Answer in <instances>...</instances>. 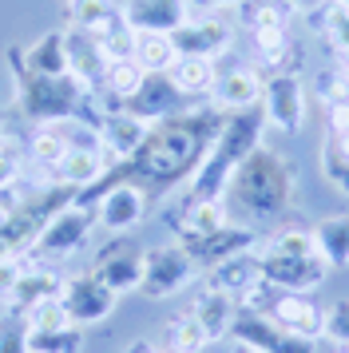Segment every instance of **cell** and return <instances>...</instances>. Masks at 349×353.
<instances>
[{
    "label": "cell",
    "instance_id": "f6af8a7d",
    "mask_svg": "<svg viewBox=\"0 0 349 353\" xmlns=\"http://www.w3.org/2000/svg\"><path fill=\"white\" fill-rule=\"evenodd\" d=\"M190 4V17L195 12H222V8H238L242 0H187Z\"/></svg>",
    "mask_w": 349,
    "mask_h": 353
},
{
    "label": "cell",
    "instance_id": "d4e9b609",
    "mask_svg": "<svg viewBox=\"0 0 349 353\" xmlns=\"http://www.w3.org/2000/svg\"><path fill=\"white\" fill-rule=\"evenodd\" d=\"M230 223L226 219V199H190L179 214V239H203Z\"/></svg>",
    "mask_w": 349,
    "mask_h": 353
},
{
    "label": "cell",
    "instance_id": "484cf974",
    "mask_svg": "<svg viewBox=\"0 0 349 353\" xmlns=\"http://www.w3.org/2000/svg\"><path fill=\"white\" fill-rule=\"evenodd\" d=\"M317 242V254L326 258L330 270H346L349 266V214H330L310 230Z\"/></svg>",
    "mask_w": 349,
    "mask_h": 353
},
{
    "label": "cell",
    "instance_id": "cb8c5ba5",
    "mask_svg": "<svg viewBox=\"0 0 349 353\" xmlns=\"http://www.w3.org/2000/svg\"><path fill=\"white\" fill-rule=\"evenodd\" d=\"M68 64H72V76H76L83 88H99L108 60H103L99 44H95L88 32H79V28H68Z\"/></svg>",
    "mask_w": 349,
    "mask_h": 353
},
{
    "label": "cell",
    "instance_id": "816d5d0a",
    "mask_svg": "<svg viewBox=\"0 0 349 353\" xmlns=\"http://www.w3.org/2000/svg\"><path fill=\"white\" fill-rule=\"evenodd\" d=\"M333 353H349V345H337V350H333Z\"/></svg>",
    "mask_w": 349,
    "mask_h": 353
},
{
    "label": "cell",
    "instance_id": "7c38bea8",
    "mask_svg": "<svg viewBox=\"0 0 349 353\" xmlns=\"http://www.w3.org/2000/svg\"><path fill=\"white\" fill-rule=\"evenodd\" d=\"M206 286L226 294V298H235V302H254L266 290L258 254L242 250V254H230V258H222V262H215V266H206Z\"/></svg>",
    "mask_w": 349,
    "mask_h": 353
},
{
    "label": "cell",
    "instance_id": "6da1fadb",
    "mask_svg": "<svg viewBox=\"0 0 349 353\" xmlns=\"http://www.w3.org/2000/svg\"><path fill=\"white\" fill-rule=\"evenodd\" d=\"M262 128H266V119H262L258 108L226 115V123L215 131V139L203 151L199 167L190 171L183 203H190V199H222L226 187H230V179H235V171L246 163V155L262 147Z\"/></svg>",
    "mask_w": 349,
    "mask_h": 353
},
{
    "label": "cell",
    "instance_id": "f35d334b",
    "mask_svg": "<svg viewBox=\"0 0 349 353\" xmlns=\"http://www.w3.org/2000/svg\"><path fill=\"white\" fill-rule=\"evenodd\" d=\"M0 353H32L28 350V321L24 314H0Z\"/></svg>",
    "mask_w": 349,
    "mask_h": 353
},
{
    "label": "cell",
    "instance_id": "603a6c76",
    "mask_svg": "<svg viewBox=\"0 0 349 353\" xmlns=\"http://www.w3.org/2000/svg\"><path fill=\"white\" fill-rule=\"evenodd\" d=\"M187 314L203 325V334L210 337V341H222V337H230V325H235V318H238V302L206 286L203 294H195V302H190Z\"/></svg>",
    "mask_w": 349,
    "mask_h": 353
},
{
    "label": "cell",
    "instance_id": "1f68e13d",
    "mask_svg": "<svg viewBox=\"0 0 349 353\" xmlns=\"http://www.w3.org/2000/svg\"><path fill=\"white\" fill-rule=\"evenodd\" d=\"M317 167H321V179L330 183L333 191L349 194V155H346V147H341V139H333V135L321 139V147H317Z\"/></svg>",
    "mask_w": 349,
    "mask_h": 353
},
{
    "label": "cell",
    "instance_id": "ffe728a7",
    "mask_svg": "<svg viewBox=\"0 0 349 353\" xmlns=\"http://www.w3.org/2000/svg\"><path fill=\"white\" fill-rule=\"evenodd\" d=\"M60 286H63V278L56 270H48L44 262H24V270H20V278L12 282L4 305L16 310V314H24V310H32L36 302L60 298Z\"/></svg>",
    "mask_w": 349,
    "mask_h": 353
},
{
    "label": "cell",
    "instance_id": "5b68a950",
    "mask_svg": "<svg viewBox=\"0 0 349 353\" xmlns=\"http://www.w3.org/2000/svg\"><path fill=\"white\" fill-rule=\"evenodd\" d=\"M16 80V108L28 115L32 123H63L79 119L92 88H83L76 76H28L12 72Z\"/></svg>",
    "mask_w": 349,
    "mask_h": 353
},
{
    "label": "cell",
    "instance_id": "4316f807",
    "mask_svg": "<svg viewBox=\"0 0 349 353\" xmlns=\"http://www.w3.org/2000/svg\"><path fill=\"white\" fill-rule=\"evenodd\" d=\"M163 76L171 80V88L179 92V96H206L219 72H215V60H203V56H179Z\"/></svg>",
    "mask_w": 349,
    "mask_h": 353
},
{
    "label": "cell",
    "instance_id": "bcb514c9",
    "mask_svg": "<svg viewBox=\"0 0 349 353\" xmlns=\"http://www.w3.org/2000/svg\"><path fill=\"white\" fill-rule=\"evenodd\" d=\"M8 226H12V210L0 203V239H8Z\"/></svg>",
    "mask_w": 349,
    "mask_h": 353
},
{
    "label": "cell",
    "instance_id": "5bb4252c",
    "mask_svg": "<svg viewBox=\"0 0 349 353\" xmlns=\"http://www.w3.org/2000/svg\"><path fill=\"white\" fill-rule=\"evenodd\" d=\"M147 219V191L139 183H115L95 203V223L111 234H131Z\"/></svg>",
    "mask_w": 349,
    "mask_h": 353
},
{
    "label": "cell",
    "instance_id": "d6a6232c",
    "mask_svg": "<svg viewBox=\"0 0 349 353\" xmlns=\"http://www.w3.org/2000/svg\"><path fill=\"white\" fill-rule=\"evenodd\" d=\"M250 40H254V56L270 72H286V64H290V32H286V24H278V28H258V32H250Z\"/></svg>",
    "mask_w": 349,
    "mask_h": 353
},
{
    "label": "cell",
    "instance_id": "83f0119b",
    "mask_svg": "<svg viewBox=\"0 0 349 353\" xmlns=\"http://www.w3.org/2000/svg\"><path fill=\"white\" fill-rule=\"evenodd\" d=\"M174 92L171 80L167 76H147V83L139 88V96L131 99V103H123L127 112H135L139 119H147V123H159V119H167V115L174 112Z\"/></svg>",
    "mask_w": 349,
    "mask_h": 353
},
{
    "label": "cell",
    "instance_id": "7bdbcfd3",
    "mask_svg": "<svg viewBox=\"0 0 349 353\" xmlns=\"http://www.w3.org/2000/svg\"><path fill=\"white\" fill-rule=\"evenodd\" d=\"M16 179H20V155L16 151H0V194L8 191V187H16Z\"/></svg>",
    "mask_w": 349,
    "mask_h": 353
},
{
    "label": "cell",
    "instance_id": "8992f818",
    "mask_svg": "<svg viewBox=\"0 0 349 353\" xmlns=\"http://www.w3.org/2000/svg\"><path fill=\"white\" fill-rule=\"evenodd\" d=\"M95 226V210H88L83 203H68L56 214H48L44 223L36 226L28 250L36 254V262H60V258L79 254Z\"/></svg>",
    "mask_w": 349,
    "mask_h": 353
},
{
    "label": "cell",
    "instance_id": "d590c367",
    "mask_svg": "<svg viewBox=\"0 0 349 353\" xmlns=\"http://www.w3.org/2000/svg\"><path fill=\"white\" fill-rule=\"evenodd\" d=\"M206 345H210V337L203 334V325L190 314H183V318H174L167 325V350L171 353H203Z\"/></svg>",
    "mask_w": 349,
    "mask_h": 353
},
{
    "label": "cell",
    "instance_id": "ab89813d",
    "mask_svg": "<svg viewBox=\"0 0 349 353\" xmlns=\"http://www.w3.org/2000/svg\"><path fill=\"white\" fill-rule=\"evenodd\" d=\"M321 24H326V32H330L333 48L341 52V60L349 64V8L330 4V8H326V17H321Z\"/></svg>",
    "mask_w": 349,
    "mask_h": 353
},
{
    "label": "cell",
    "instance_id": "7402d4cb",
    "mask_svg": "<svg viewBox=\"0 0 349 353\" xmlns=\"http://www.w3.org/2000/svg\"><path fill=\"white\" fill-rule=\"evenodd\" d=\"M108 167L111 163L103 159L99 143H76V147H68V155L52 167V179L60 187H92V183L103 179Z\"/></svg>",
    "mask_w": 349,
    "mask_h": 353
},
{
    "label": "cell",
    "instance_id": "30bf717a",
    "mask_svg": "<svg viewBox=\"0 0 349 353\" xmlns=\"http://www.w3.org/2000/svg\"><path fill=\"white\" fill-rule=\"evenodd\" d=\"M230 341L254 345L262 353H317V337L290 334L270 314H238L235 325H230Z\"/></svg>",
    "mask_w": 349,
    "mask_h": 353
},
{
    "label": "cell",
    "instance_id": "74e56055",
    "mask_svg": "<svg viewBox=\"0 0 349 353\" xmlns=\"http://www.w3.org/2000/svg\"><path fill=\"white\" fill-rule=\"evenodd\" d=\"M24 321H28V330H63V325H76V321L68 318L60 298H48V302H36L32 310H24Z\"/></svg>",
    "mask_w": 349,
    "mask_h": 353
},
{
    "label": "cell",
    "instance_id": "f907efd6",
    "mask_svg": "<svg viewBox=\"0 0 349 353\" xmlns=\"http://www.w3.org/2000/svg\"><path fill=\"white\" fill-rule=\"evenodd\" d=\"M235 353H262V350H254V345H238L235 341Z\"/></svg>",
    "mask_w": 349,
    "mask_h": 353
},
{
    "label": "cell",
    "instance_id": "c3c4849f",
    "mask_svg": "<svg viewBox=\"0 0 349 353\" xmlns=\"http://www.w3.org/2000/svg\"><path fill=\"white\" fill-rule=\"evenodd\" d=\"M127 353H159L151 341H135V345H127Z\"/></svg>",
    "mask_w": 349,
    "mask_h": 353
},
{
    "label": "cell",
    "instance_id": "9c48e42d",
    "mask_svg": "<svg viewBox=\"0 0 349 353\" xmlns=\"http://www.w3.org/2000/svg\"><path fill=\"white\" fill-rule=\"evenodd\" d=\"M60 302H63V310H68V318L76 321L79 330H88V325H99V321H108L111 314H115L119 294L108 290L92 270H88V274H76V278H63Z\"/></svg>",
    "mask_w": 349,
    "mask_h": 353
},
{
    "label": "cell",
    "instance_id": "7dc6e473",
    "mask_svg": "<svg viewBox=\"0 0 349 353\" xmlns=\"http://www.w3.org/2000/svg\"><path fill=\"white\" fill-rule=\"evenodd\" d=\"M286 4H290V8H301V12H310V8L321 4V0H286Z\"/></svg>",
    "mask_w": 349,
    "mask_h": 353
},
{
    "label": "cell",
    "instance_id": "44dd1931",
    "mask_svg": "<svg viewBox=\"0 0 349 353\" xmlns=\"http://www.w3.org/2000/svg\"><path fill=\"white\" fill-rule=\"evenodd\" d=\"M270 318L282 330L301 337H321L326 334V310H317V302L310 294H278L270 305Z\"/></svg>",
    "mask_w": 349,
    "mask_h": 353
},
{
    "label": "cell",
    "instance_id": "db71d44e",
    "mask_svg": "<svg viewBox=\"0 0 349 353\" xmlns=\"http://www.w3.org/2000/svg\"><path fill=\"white\" fill-rule=\"evenodd\" d=\"M333 4H341V8H349V0H333Z\"/></svg>",
    "mask_w": 349,
    "mask_h": 353
},
{
    "label": "cell",
    "instance_id": "9a60e30c",
    "mask_svg": "<svg viewBox=\"0 0 349 353\" xmlns=\"http://www.w3.org/2000/svg\"><path fill=\"white\" fill-rule=\"evenodd\" d=\"M12 72L28 76H72L68 64V28H52L28 48H12Z\"/></svg>",
    "mask_w": 349,
    "mask_h": 353
},
{
    "label": "cell",
    "instance_id": "8d00e7d4",
    "mask_svg": "<svg viewBox=\"0 0 349 353\" xmlns=\"http://www.w3.org/2000/svg\"><path fill=\"white\" fill-rule=\"evenodd\" d=\"M95 44H99V52H103V60H131L135 56V32L127 28V20L119 17L115 24H111L108 32H99L95 36Z\"/></svg>",
    "mask_w": 349,
    "mask_h": 353
},
{
    "label": "cell",
    "instance_id": "f546056e",
    "mask_svg": "<svg viewBox=\"0 0 349 353\" xmlns=\"http://www.w3.org/2000/svg\"><path fill=\"white\" fill-rule=\"evenodd\" d=\"M174 60H179V52L167 32H135V64L147 76H163Z\"/></svg>",
    "mask_w": 349,
    "mask_h": 353
},
{
    "label": "cell",
    "instance_id": "277c9868",
    "mask_svg": "<svg viewBox=\"0 0 349 353\" xmlns=\"http://www.w3.org/2000/svg\"><path fill=\"white\" fill-rule=\"evenodd\" d=\"M290 191H294V171L286 167L282 155H274L266 147H258L246 155V163L235 171L226 194H235V203L250 219H274L282 214L286 203H290Z\"/></svg>",
    "mask_w": 349,
    "mask_h": 353
},
{
    "label": "cell",
    "instance_id": "681fc988",
    "mask_svg": "<svg viewBox=\"0 0 349 353\" xmlns=\"http://www.w3.org/2000/svg\"><path fill=\"white\" fill-rule=\"evenodd\" d=\"M8 147V123H4V115H0V151Z\"/></svg>",
    "mask_w": 349,
    "mask_h": 353
},
{
    "label": "cell",
    "instance_id": "8fae6325",
    "mask_svg": "<svg viewBox=\"0 0 349 353\" xmlns=\"http://www.w3.org/2000/svg\"><path fill=\"white\" fill-rule=\"evenodd\" d=\"M99 151H103V159L108 163H131L139 155V147L147 143V135H151V123L139 119L135 112H127V108H115L99 119Z\"/></svg>",
    "mask_w": 349,
    "mask_h": 353
},
{
    "label": "cell",
    "instance_id": "e0dca14e",
    "mask_svg": "<svg viewBox=\"0 0 349 353\" xmlns=\"http://www.w3.org/2000/svg\"><path fill=\"white\" fill-rule=\"evenodd\" d=\"M119 12H123L131 32H167L171 36L190 17V4L187 0H127Z\"/></svg>",
    "mask_w": 349,
    "mask_h": 353
},
{
    "label": "cell",
    "instance_id": "4fadbf2b",
    "mask_svg": "<svg viewBox=\"0 0 349 353\" xmlns=\"http://www.w3.org/2000/svg\"><path fill=\"white\" fill-rule=\"evenodd\" d=\"M174 52L179 56H203V60H219L222 52L235 44V32L230 24L219 20L215 12H199V17H187L179 28L171 32Z\"/></svg>",
    "mask_w": 349,
    "mask_h": 353
},
{
    "label": "cell",
    "instance_id": "ee69618b",
    "mask_svg": "<svg viewBox=\"0 0 349 353\" xmlns=\"http://www.w3.org/2000/svg\"><path fill=\"white\" fill-rule=\"evenodd\" d=\"M20 270H24V258H16V254L0 262V302L8 298V290H12V282L20 278Z\"/></svg>",
    "mask_w": 349,
    "mask_h": 353
},
{
    "label": "cell",
    "instance_id": "7a4b0ae2",
    "mask_svg": "<svg viewBox=\"0 0 349 353\" xmlns=\"http://www.w3.org/2000/svg\"><path fill=\"white\" fill-rule=\"evenodd\" d=\"M210 147V139L203 143V115H167L159 119L147 143L135 155V171L143 179H155V183H174V179H190V171L199 167L203 151Z\"/></svg>",
    "mask_w": 349,
    "mask_h": 353
},
{
    "label": "cell",
    "instance_id": "d6986e66",
    "mask_svg": "<svg viewBox=\"0 0 349 353\" xmlns=\"http://www.w3.org/2000/svg\"><path fill=\"white\" fill-rule=\"evenodd\" d=\"M92 274L103 282L108 290H115V294H127V290H139V278H143V250H135V246H127V242H119V246H108L103 254L95 258Z\"/></svg>",
    "mask_w": 349,
    "mask_h": 353
},
{
    "label": "cell",
    "instance_id": "3957f363",
    "mask_svg": "<svg viewBox=\"0 0 349 353\" xmlns=\"http://www.w3.org/2000/svg\"><path fill=\"white\" fill-rule=\"evenodd\" d=\"M254 254L262 266V282L270 290H282V294H310L330 274L310 230H278L274 239L254 246Z\"/></svg>",
    "mask_w": 349,
    "mask_h": 353
},
{
    "label": "cell",
    "instance_id": "4dcf8cb0",
    "mask_svg": "<svg viewBox=\"0 0 349 353\" xmlns=\"http://www.w3.org/2000/svg\"><path fill=\"white\" fill-rule=\"evenodd\" d=\"M123 17L111 0H72V28L88 32L95 40L99 32H108L115 20Z\"/></svg>",
    "mask_w": 349,
    "mask_h": 353
},
{
    "label": "cell",
    "instance_id": "ac0fdd59",
    "mask_svg": "<svg viewBox=\"0 0 349 353\" xmlns=\"http://www.w3.org/2000/svg\"><path fill=\"white\" fill-rule=\"evenodd\" d=\"M179 242L190 250V258H195L199 266H215V262H222V258L242 254V250H254V246H258L250 226H235V223H226L222 230L203 234V239H179Z\"/></svg>",
    "mask_w": 349,
    "mask_h": 353
},
{
    "label": "cell",
    "instance_id": "9f6ffc18",
    "mask_svg": "<svg viewBox=\"0 0 349 353\" xmlns=\"http://www.w3.org/2000/svg\"><path fill=\"white\" fill-rule=\"evenodd\" d=\"M68 4H72V0H68Z\"/></svg>",
    "mask_w": 349,
    "mask_h": 353
},
{
    "label": "cell",
    "instance_id": "2e32d148",
    "mask_svg": "<svg viewBox=\"0 0 349 353\" xmlns=\"http://www.w3.org/2000/svg\"><path fill=\"white\" fill-rule=\"evenodd\" d=\"M206 96H210V108L215 112H226V115L250 112V108L262 103V76L254 68H226V72L215 76Z\"/></svg>",
    "mask_w": 349,
    "mask_h": 353
},
{
    "label": "cell",
    "instance_id": "b9f144b4",
    "mask_svg": "<svg viewBox=\"0 0 349 353\" xmlns=\"http://www.w3.org/2000/svg\"><path fill=\"white\" fill-rule=\"evenodd\" d=\"M326 128L333 139H346L349 135V96L326 99Z\"/></svg>",
    "mask_w": 349,
    "mask_h": 353
},
{
    "label": "cell",
    "instance_id": "836d02e7",
    "mask_svg": "<svg viewBox=\"0 0 349 353\" xmlns=\"http://www.w3.org/2000/svg\"><path fill=\"white\" fill-rule=\"evenodd\" d=\"M290 4L286 0H242L238 4V20L246 24V32H258V28H278L290 20Z\"/></svg>",
    "mask_w": 349,
    "mask_h": 353
},
{
    "label": "cell",
    "instance_id": "60d3db41",
    "mask_svg": "<svg viewBox=\"0 0 349 353\" xmlns=\"http://www.w3.org/2000/svg\"><path fill=\"white\" fill-rule=\"evenodd\" d=\"M326 337H333L337 345H349V298L326 310Z\"/></svg>",
    "mask_w": 349,
    "mask_h": 353
},
{
    "label": "cell",
    "instance_id": "f5cc1de1",
    "mask_svg": "<svg viewBox=\"0 0 349 353\" xmlns=\"http://www.w3.org/2000/svg\"><path fill=\"white\" fill-rule=\"evenodd\" d=\"M341 147H346V155H349V135H346V139H341Z\"/></svg>",
    "mask_w": 349,
    "mask_h": 353
},
{
    "label": "cell",
    "instance_id": "ba28073f",
    "mask_svg": "<svg viewBox=\"0 0 349 353\" xmlns=\"http://www.w3.org/2000/svg\"><path fill=\"white\" fill-rule=\"evenodd\" d=\"M258 112L266 119V128L282 135H298L306 123V83L294 72H270L262 76V103Z\"/></svg>",
    "mask_w": 349,
    "mask_h": 353
},
{
    "label": "cell",
    "instance_id": "e575fe53",
    "mask_svg": "<svg viewBox=\"0 0 349 353\" xmlns=\"http://www.w3.org/2000/svg\"><path fill=\"white\" fill-rule=\"evenodd\" d=\"M32 353H79L83 350V330L63 325V330H28Z\"/></svg>",
    "mask_w": 349,
    "mask_h": 353
},
{
    "label": "cell",
    "instance_id": "f1b7e54d",
    "mask_svg": "<svg viewBox=\"0 0 349 353\" xmlns=\"http://www.w3.org/2000/svg\"><path fill=\"white\" fill-rule=\"evenodd\" d=\"M143 83H147V72H143V68L135 64V56H131V60H111V64L103 68L99 88H103L111 99H119V108H123V103H131V99L139 96Z\"/></svg>",
    "mask_w": 349,
    "mask_h": 353
},
{
    "label": "cell",
    "instance_id": "52a82bcc",
    "mask_svg": "<svg viewBox=\"0 0 349 353\" xmlns=\"http://www.w3.org/2000/svg\"><path fill=\"white\" fill-rule=\"evenodd\" d=\"M195 278H199V262L190 258V250L183 242H163V246L143 250V278H139L143 298H151V302L174 298V294H183Z\"/></svg>",
    "mask_w": 349,
    "mask_h": 353
},
{
    "label": "cell",
    "instance_id": "11a10c76",
    "mask_svg": "<svg viewBox=\"0 0 349 353\" xmlns=\"http://www.w3.org/2000/svg\"><path fill=\"white\" fill-rule=\"evenodd\" d=\"M159 353H171V350H159Z\"/></svg>",
    "mask_w": 349,
    "mask_h": 353
}]
</instances>
